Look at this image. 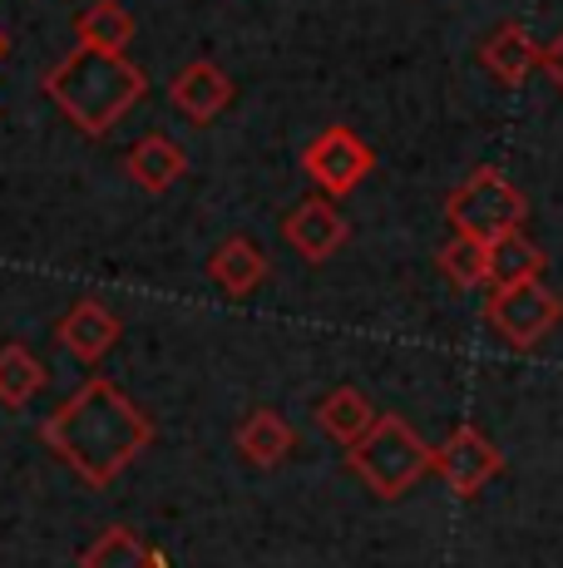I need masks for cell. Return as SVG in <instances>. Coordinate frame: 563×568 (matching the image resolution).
Here are the masks:
<instances>
[{
  "mask_svg": "<svg viewBox=\"0 0 563 568\" xmlns=\"http://www.w3.org/2000/svg\"><path fill=\"white\" fill-rule=\"evenodd\" d=\"M544 74H549V80H554L559 90H563V30H559V36L544 45Z\"/></svg>",
  "mask_w": 563,
  "mask_h": 568,
  "instance_id": "obj_21",
  "label": "cell"
},
{
  "mask_svg": "<svg viewBox=\"0 0 563 568\" xmlns=\"http://www.w3.org/2000/svg\"><path fill=\"white\" fill-rule=\"evenodd\" d=\"M6 50H10V40H6V30H0V60H6Z\"/></svg>",
  "mask_w": 563,
  "mask_h": 568,
  "instance_id": "obj_22",
  "label": "cell"
},
{
  "mask_svg": "<svg viewBox=\"0 0 563 568\" xmlns=\"http://www.w3.org/2000/svg\"><path fill=\"white\" fill-rule=\"evenodd\" d=\"M446 217L454 233L480 237V243H500L509 233H524L529 199L504 179L500 169H474L470 179L446 199Z\"/></svg>",
  "mask_w": 563,
  "mask_h": 568,
  "instance_id": "obj_4",
  "label": "cell"
},
{
  "mask_svg": "<svg viewBox=\"0 0 563 568\" xmlns=\"http://www.w3.org/2000/svg\"><path fill=\"white\" fill-rule=\"evenodd\" d=\"M40 440L90 489H110L114 479L154 445V420H149L114 381L94 376V381H84L64 406L45 415Z\"/></svg>",
  "mask_w": 563,
  "mask_h": 568,
  "instance_id": "obj_1",
  "label": "cell"
},
{
  "mask_svg": "<svg viewBox=\"0 0 563 568\" xmlns=\"http://www.w3.org/2000/svg\"><path fill=\"white\" fill-rule=\"evenodd\" d=\"M291 445H297V435H291V425L282 410L263 406L237 425V450H243V460L257 465V469H277L291 455Z\"/></svg>",
  "mask_w": 563,
  "mask_h": 568,
  "instance_id": "obj_14",
  "label": "cell"
},
{
  "mask_svg": "<svg viewBox=\"0 0 563 568\" xmlns=\"http://www.w3.org/2000/svg\"><path fill=\"white\" fill-rule=\"evenodd\" d=\"M267 272H273L267 267V253L253 243V237H223L208 257V282L223 292L227 302L253 297V292L267 282Z\"/></svg>",
  "mask_w": 563,
  "mask_h": 568,
  "instance_id": "obj_12",
  "label": "cell"
},
{
  "mask_svg": "<svg viewBox=\"0 0 563 568\" xmlns=\"http://www.w3.org/2000/svg\"><path fill=\"white\" fill-rule=\"evenodd\" d=\"M80 568H154V549H149L129 524H110V529L80 554Z\"/></svg>",
  "mask_w": 563,
  "mask_h": 568,
  "instance_id": "obj_18",
  "label": "cell"
},
{
  "mask_svg": "<svg viewBox=\"0 0 563 568\" xmlns=\"http://www.w3.org/2000/svg\"><path fill=\"white\" fill-rule=\"evenodd\" d=\"M282 237H287V247L301 262H311V267H317V262H331L346 247L351 223H346L341 207L331 199H301L287 217H282Z\"/></svg>",
  "mask_w": 563,
  "mask_h": 568,
  "instance_id": "obj_8",
  "label": "cell"
},
{
  "mask_svg": "<svg viewBox=\"0 0 563 568\" xmlns=\"http://www.w3.org/2000/svg\"><path fill=\"white\" fill-rule=\"evenodd\" d=\"M440 272H446L450 287L460 292H474V287H490V243H480V237H464L454 233L446 247H440Z\"/></svg>",
  "mask_w": 563,
  "mask_h": 568,
  "instance_id": "obj_19",
  "label": "cell"
},
{
  "mask_svg": "<svg viewBox=\"0 0 563 568\" xmlns=\"http://www.w3.org/2000/svg\"><path fill=\"white\" fill-rule=\"evenodd\" d=\"M484 322L514 352H534L544 336H554V326L563 322V297L549 287L544 277H524L509 282V287H494L490 302H484Z\"/></svg>",
  "mask_w": 563,
  "mask_h": 568,
  "instance_id": "obj_5",
  "label": "cell"
},
{
  "mask_svg": "<svg viewBox=\"0 0 563 568\" xmlns=\"http://www.w3.org/2000/svg\"><path fill=\"white\" fill-rule=\"evenodd\" d=\"M301 169L311 173V183H317L327 199H346V193L361 189L366 173L376 169V154L356 129L327 124L307 149H301Z\"/></svg>",
  "mask_w": 563,
  "mask_h": 568,
  "instance_id": "obj_6",
  "label": "cell"
},
{
  "mask_svg": "<svg viewBox=\"0 0 563 568\" xmlns=\"http://www.w3.org/2000/svg\"><path fill=\"white\" fill-rule=\"evenodd\" d=\"M376 420H381V415H376L371 396H366V390H356V386H337V390H327V396L317 400V425L337 445H346V450H351V445L361 440Z\"/></svg>",
  "mask_w": 563,
  "mask_h": 568,
  "instance_id": "obj_15",
  "label": "cell"
},
{
  "mask_svg": "<svg viewBox=\"0 0 563 568\" xmlns=\"http://www.w3.org/2000/svg\"><path fill=\"white\" fill-rule=\"evenodd\" d=\"M168 104L178 109L188 124H213V119L233 104V80H227L213 60H193L168 80Z\"/></svg>",
  "mask_w": 563,
  "mask_h": 568,
  "instance_id": "obj_9",
  "label": "cell"
},
{
  "mask_svg": "<svg viewBox=\"0 0 563 568\" xmlns=\"http://www.w3.org/2000/svg\"><path fill=\"white\" fill-rule=\"evenodd\" d=\"M60 346L74 356V362H104V356L119 346V336H124V322L104 307V302H94V297H84V302H74L70 312L60 316Z\"/></svg>",
  "mask_w": 563,
  "mask_h": 568,
  "instance_id": "obj_10",
  "label": "cell"
},
{
  "mask_svg": "<svg viewBox=\"0 0 563 568\" xmlns=\"http://www.w3.org/2000/svg\"><path fill=\"white\" fill-rule=\"evenodd\" d=\"M45 381H50V371L30 346H20V342L0 346V406L6 410H25L45 390Z\"/></svg>",
  "mask_w": 563,
  "mask_h": 568,
  "instance_id": "obj_16",
  "label": "cell"
},
{
  "mask_svg": "<svg viewBox=\"0 0 563 568\" xmlns=\"http://www.w3.org/2000/svg\"><path fill=\"white\" fill-rule=\"evenodd\" d=\"M480 64L494 74L500 84H509V90H519V84L529 80V74L544 64V45H539L534 36H529L519 20H504V26H494L490 36H484L480 45Z\"/></svg>",
  "mask_w": 563,
  "mask_h": 568,
  "instance_id": "obj_11",
  "label": "cell"
},
{
  "mask_svg": "<svg viewBox=\"0 0 563 568\" xmlns=\"http://www.w3.org/2000/svg\"><path fill=\"white\" fill-rule=\"evenodd\" d=\"M74 40L90 50L124 54L129 40H134V16H129L124 0H94V6H84L80 20H74Z\"/></svg>",
  "mask_w": 563,
  "mask_h": 568,
  "instance_id": "obj_17",
  "label": "cell"
},
{
  "mask_svg": "<svg viewBox=\"0 0 563 568\" xmlns=\"http://www.w3.org/2000/svg\"><path fill=\"white\" fill-rule=\"evenodd\" d=\"M524 277H544V247L524 233H509L490 243V287H509Z\"/></svg>",
  "mask_w": 563,
  "mask_h": 568,
  "instance_id": "obj_20",
  "label": "cell"
},
{
  "mask_svg": "<svg viewBox=\"0 0 563 568\" xmlns=\"http://www.w3.org/2000/svg\"><path fill=\"white\" fill-rule=\"evenodd\" d=\"M346 465H351V475L361 479L376 499H400L436 469V450L420 440L410 420L381 415V420L346 450Z\"/></svg>",
  "mask_w": 563,
  "mask_h": 568,
  "instance_id": "obj_3",
  "label": "cell"
},
{
  "mask_svg": "<svg viewBox=\"0 0 563 568\" xmlns=\"http://www.w3.org/2000/svg\"><path fill=\"white\" fill-rule=\"evenodd\" d=\"M149 80L129 54H114V50H70L60 64L45 70V94L50 104L70 119L80 134L90 139H104L119 119L129 114L139 100H144Z\"/></svg>",
  "mask_w": 563,
  "mask_h": 568,
  "instance_id": "obj_2",
  "label": "cell"
},
{
  "mask_svg": "<svg viewBox=\"0 0 563 568\" xmlns=\"http://www.w3.org/2000/svg\"><path fill=\"white\" fill-rule=\"evenodd\" d=\"M124 169L144 193H168L173 183L188 173V154H183L168 134H149V139H139V144L129 149Z\"/></svg>",
  "mask_w": 563,
  "mask_h": 568,
  "instance_id": "obj_13",
  "label": "cell"
},
{
  "mask_svg": "<svg viewBox=\"0 0 563 568\" xmlns=\"http://www.w3.org/2000/svg\"><path fill=\"white\" fill-rule=\"evenodd\" d=\"M500 469H504L500 445H494L484 430H474V425H454L446 435V445L436 450V475L446 479L460 499H474Z\"/></svg>",
  "mask_w": 563,
  "mask_h": 568,
  "instance_id": "obj_7",
  "label": "cell"
}]
</instances>
